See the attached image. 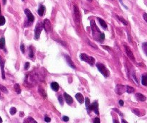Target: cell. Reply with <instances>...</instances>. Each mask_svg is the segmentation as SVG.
I'll list each match as a JSON object with an SVG mask.
<instances>
[{"label": "cell", "mask_w": 147, "mask_h": 123, "mask_svg": "<svg viewBox=\"0 0 147 123\" xmlns=\"http://www.w3.org/2000/svg\"><path fill=\"white\" fill-rule=\"evenodd\" d=\"M85 105H86L88 112H90V99H89L88 97H86V98H85Z\"/></svg>", "instance_id": "cell-21"}, {"label": "cell", "mask_w": 147, "mask_h": 123, "mask_svg": "<svg viewBox=\"0 0 147 123\" xmlns=\"http://www.w3.org/2000/svg\"><path fill=\"white\" fill-rule=\"evenodd\" d=\"M20 50H21V51H22L23 53H25V48H24V44H22V45L20 46Z\"/></svg>", "instance_id": "cell-33"}, {"label": "cell", "mask_w": 147, "mask_h": 123, "mask_svg": "<svg viewBox=\"0 0 147 123\" xmlns=\"http://www.w3.org/2000/svg\"><path fill=\"white\" fill-rule=\"evenodd\" d=\"M38 92H39V93L40 94V95L44 98V99H46L47 98V94H46V92H45V91L43 89H41V88H40L39 89H38Z\"/></svg>", "instance_id": "cell-20"}, {"label": "cell", "mask_w": 147, "mask_h": 123, "mask_svg": "<svg viewBox=\"0 0 147 123\" xmlns=\"http://www.w3.org/2000/svg\"><path fill=\"white\" fill-rule=\"evenodd\" d=\"M24 13L27 15L28 22L32 23V22H33L34 21V16L32 14V12H30V10L29 9H25L24 10Z\"/></svg>", "instance_id": "cell-4"}, {"label": "cell", "mask_w": 147, "mask_h": 123, "mask_svg": "<svg viewBox=\"0 0 147 123\" xmlns=\"http://www.w3.org/2000/svg\"><path fill=\"white\" fill-rule=\"evenodd\" d=\"M5 46V39L4 37L0 38V49H3Z\"/></svg>", "instance_id": "cell-22"}, {"label": "cell", "mask_w": 147, "mask_h": 123, "mask_svg": "<svg viewBox=\"0 0 147 123\" xmlns=\"http://www.w3.org/2000/svg\"><path fill=\"white\" fill-rule=\"evenodd\" d=\"M119 104H120V105H121V106H123V104H124V102H123V100H119Z\"/></svg>", "instance_id": "cell-42"}, {"label": "cell", "mask_w": 147, "mask_h": 123, "mask_svg": "<svg viewBox=\"0 0 147 123\" xmlns=\"http://www.w3.org/2000/svg\"><path fill=\"white\" fill-rule=\"evenodd\" d=\"M96 66L98 69V71L105 76V77H108L109 76V71L108 70L105 68V66L103 64V63H97Z\"/></svg>", "instance_id": "cell-2"}, {"label": "cell", "mask_w": 147, "mask_h": 123, "mask_svg": "<svg viewBox=\"0 0 147 123\" xmlns=\"http://www.w3.org/2000/svg\"><path fill=\"white\" fill-rule=\"evenodd\" d=\"M133 113H135L136 115L140 116V113H139V112H138V109H133Z\"/></svg>", "instance_id": "cell-35"}, {"label": "cell", "mask_w": 147, "mask_h": 123, "mask_svg": "<svg viewBox=\"0 0 147 123\" xmlns=\"http://www.w3.org/2000/svg\"><path fill=\"white\" fill-rule=\"evenodd\" d=\"M51 88L53 91L55 92H57L59 90V84L57 83V82H52V83L51 84Z\"/></svg>", "instance_id": "cell-17"}, {"label": "cell", "mask_w": 147, "mask_h": 123, "mask_svg": "<svg viewBox=\"0 0 147 123\" xmlns=\"http://www.w3.org/2000/svg\"><path fill=\"white\" fill-rule=\"evenodd\" d=\"M58 100H59L60 104H61V105H63V99H62V97L61 95H60V96L58 97Z\"/></svg>", "instance_id": "cell-32"}, {"label": "cell", "mask_w": 147, "mask_h": 123, "mask_svg": "<svg viewBox=\"0 0 147 123\" xmlns=\"http://www.w3.org/2000/svg\"><path fill=\"white\" fill-rule=\"evenodd\" d=\"M29 57H30L31 58H34V53H33V51H32V50L31 48H29Z\"/></svg>", "instance_id": "cell-31"}, {"label": "cell", "mask_w": 147, "mask_h": 123, "mask_svg": "<svg viewBox=\"0 0 147 123\" xmlns=\"http://www.w3.org/2000/svg\"><path fill=\"white\" fill-rule=\"evenodd\" d=\"M43 29V25L42 23L39 22V23L37 24L35 30H34V38L36 40L40 38V34H41Z\"/></svg>", "instance_id": "cell-3"}, {"label": "cell", "mask_w": 147, "mask_h": 123, "mask_svg": "<svg viewBox=\"0 0 147 123\" xmlns=\"http://www.w3.org/2000/svg\"><path fill=\"white\" fill-rule=\"evenodd\" d=\"M141 84L143 86H146L147 85V76H146V73H144L142 76H141Z\"/></svg>", "instance_id": "cell-19"}, {"label": "cell", "mask_w": 147, "mask_h": 123, "mask_svg": "<svg viewBox=\"0 0 147 123\" xmlns=\"http://www.w3.org/2000/svg\"><path fill=\"white\" fill-rule=\"evenodd\" d=\"M87 1H88V2H92V1H93V0H87Z\"/></svg>", "instance_id": "cell-51"}, {"label": "cell", "mask_w": 147, "mask_h": 123, "mask_svg": "<svg viewBox=\"0 0 147 123\" xmlns=\"http://www.w3.org/2000/svg\"><path fill=\"white\" fill-rule=\"evenodd\" d=\"M93 123H100V119L98 117H96L94 121H93Z\"/></svg>", "instance_id": "cell-36"}, {"label": "cell", "mask_w": 147, "mask_h": 123, "mask_svg": "<svg viewBox=\"0 0 147 123\" xmlns=\"http://www.w3.org/2000/svg\"><path fill=\"white\" fill-rule=\"evenodd\" d=\"M6 3H7V0H3V4L6 5Z\"/></svg>", "instance_id": "cell-48"}, {"label": "cell", "mask_w": 147, "mask_h": 123, "mask_svg": "<svg viewBox=\"0 0 147 123\" xmlns=\"http://www.w3.org/2000/svg\"><path fill=\"white\" fill-rule=\"evenodd\" d=\"M0 66H1V68H2V78L5 79V71H4V61H2L1 56H0Z\"/></svg>", "instance_id": "cell-16"}, {"label": "cell", "mask_w": 147, "mask_h": 123, "mask_svg": "<svg viewBox=\"0 0 147 123\" xmlns=\"http://www.w3.org/2000/svg\"><path fill=\"white\" fill-rule=\"evenodd\" d=\"M14 88L16 92H17L18 94H19L21 93V88H20V87H19V85L18 84H16L14 86Z\"/></svg>", "instance_id": "cell-23"}, {"label": "cell", "mask_w": 147, "mask_h": 123, "mask_svg": "<svg viewBox=\"0 0 147 123\" xmlns=\"http://www.w3.org/2000/svg\"><path fill=\"white\" fill-rule=\"evenodd\" d=\"M116 17L118 18V20H120L124 25H128V22L123 18V17H120V16H118V15H116Z\"/></svg>", "instance_id": "cell-25"}, {"label": "cell", "mask_w": 147, "mask_h": 123, "mask_svg": "<svg viewBox=\"0 0 147 123\" xmlns=\"http://www.w3.org/2000/svg\"><path fill=\"white\" fill-rule=\"evenodd\" d=\"M29 62L25 63V65H24V69L27 70V69H29Z\"/></svg>", "instance_id": "cell-34"}, {"label": "cell", "mask_w": 147, "mask_h": 123, "mask_svg": "<svg viewBox=\"0 0 147 123\" xmlns=\"http://www.w3.org/2000/svg\"><path fill=\"white\" fill-rule=\"evenodd\" d=\"M27 119H28V121L29 122V123H38V122H36L32 117H29Z\"/></svg>", "instance_id": "cell-29"}, {"label": "cell", "mask_w": 147, "mask_h": 123, "mask_svg": "<svg viewBox=\"0 0 147 123\" xmlns=\"http://www.w3.org/2000/svg\"><path fill=\"white\" fill-rule=\"evenodd\" d=\"M22 1H24V0H22Z\"/></svg>", "instance_id": "cell-53"}, {"label": "cell", "mask_w": 147, "mask_h": 123, "mask_svg": "<svg viewBox=\"0 0 147 123\" xmlns=\"http://www.w3.org/2000/svg\"><path fill=\"white\" fill-rule=\"evenodd\" d=\"M90 111H93L97 115L99 114V112H98V102H94L92 104H90Z\"/></svg>", "instance_id": "cell-6"}, {"label": "cell", "mask_w": 147, "mask_h": 123, "mask_svg": "<svg viewBox=\"0 0 147 123\" xmlns=\"http://www.w3.org/2000/svg\"><path fill=\"white\" fill-rule=\"evenodd\" d=\"M125 49H126V54H127L128 57L130 59H131L132 61H134V60H135L134 56H133V54L132 51L130 50V48H129L128 46H125Z\"/></svg>", "instance_id": "cell-9"}, {"label": "cell", "mask_w": 147, "mask_h": 123, "mask_svg": "<svg viewBox=\"0 0 147 123\" xmlns=\"http://www.w3.org/2000/svg\"><path fill=\"white\" fill-rule=\"evenodd\" d=\"M6 22V20H5V17L3 16H0V26L2 25H4Z\"/></svg>", "instance_id": "cell-26"}, {"label": "cell", "mask_w": 147, "mask_h": 123, "mask_svg": "<svg viewBox=\"0 0 147 123\" xmlns=\"http://www.w3.org/2000/svg\"><path fill=\"white\" fill-rule=\"evenodd\" d=\"M74 15H75L76 20L79 22L80 20H81V14H80L79 9H78V7L76 5L74 6Z\"/></svg>", "instance_id": "cell-8"}, {"label": "cell", "mask_w": 147, "mask_h": 123, "mask_svg": "<svg viewBox=\"0 0 147 123\" xmlns=\"http://www.w3.org/2000/svg\"><path fill=\"white\" fill-rule=\"evenodd\" d=\"M16 112H17V109H16L15 107H12V108L10 109V114H11L12 115L15 114Z\"/></svg>", "instance_id": "cell-27"}, {"label": "cell", "mask_w": 147, "mask_h": 123, "mask_svg": "<svg viewBox=\"0 0 147 123\" xmlns=\"http://www.w3.org/2000/svg\"><path fill=\"white\" fill-rule=\"evenodd\" d=\"M98 20L99 21V23L100 24L101 27H102L103 29H107V24H106V22H105L103 19L98 17Z\"/></svg>", "instance_id": "cell-18"}, {"label": "cell", "mask_w": 147, "mask_h": 123, "mask_svg": "<svg viewBox=\"0 0 147 123\" xmlns=\"http://www.w3.org/2000/svg\"><path fill=\"white\" fill-rule=\"evenodd\" d=\"M124 87L123 86H122V85H117L116 86V94H119V95H121V94H122L123 92H124Z\"/></svg>", "instance_id": "cell-11"}, {"label": "cell", "mask_w": 147, "mask_h": 123, "mask_svg": "<svg viewBox=\"0 0 147 123\" xmlns=\"http://www.w3.org/2000/svg\"><path fill=\"white\" fill-rule=\"evenodd\" d=\"M113 110H114V111H116V112L117 113H119V114H120L121 116H123V114H122V113H121V112H120L119 110H118L117 109H116V108H114V109H113Z\"/></svg>", "instance_id": "cell-39"}, {"label": "cell", "mask_w": 147, "mask_h": 123, "mask_svg": "<svg viewBox=\"0 0 147 123\" xmlns=\"http://www.w3.org/2000/svg\"><path fill=\"white\" fill-rule=\"evenodd\" d=\"M65 60H66L67 63H68V65H69L70 67H72V68H76V66H75V64H74V63L72 62V61L71 60V58H70V57L69 56L65 55Z\"/></svg>", "instance_id": "cell-10"}, {"label": "cell", "mask_w": 147, "mask_h": 123, "mask_svg": "<svg viewBox=\"0 0 147 123\" xmlns=\"http://www.w3.org/2000/svg\"><path fill=\"white\" fill-rule=\"evenodd\" d=\"M43 27L45 28V30H46L47 32H50L51 30V23L50 22V20L48 19H45L44 20V23H43Z\"/></svg>", "instance_id": "cell-5"}, {"label": "cell", "mask_w": 147, "mask_h": 123, "mask_svg": "<svg viewBox=\"0 0 147 123\" xmlns=\"http://www.w3.org/2000/svg\"><path fill=\"white\" fill-rule=\"evenodd\" d=\"M64 98H65V102H66L67 104H71L73 102L72 98L69 94H67V93H64Z\"/></svg>", "instance_id": "cell-12"}, {"label": "cell", "mask_w": 147, "mask_h": 123, "mask_svg": "<svg viewBox=\"0 0 147 123\" xmlns=\"http://www.w3.org/2000/svg\"><path fill=\"white\" fill-rule=\"evenodd\" d=\"M0 90H2V91L4 92L5 93H7V89H6L5 87H3L2 85H1V84H0Z\"/></svg>", "instance_id": "cell-30"}, {"label": "cell", "mask_w": 147, "mask_h": 123, "mask_svg": "<svg viewBox=\"0 0 147 123\" xmlns=\"http://www.w3.org/2000/svg\"><path fill=\"white\" fill-rule=\"evenodd\" d=\"M24 123H29V122L28 121V119H24Z\"/></svg>", "instance_id": "cell-44"}, {"label": "cell", "mask_w": 147, "mask_h": 123, "mask_svg": "<svg viewBox=\"0 0 147 123\" xmlns=\"http://www.w3.org/2000/svg\"><path fill=\"white\" fill-rule=\"evenodd\" d=\"M80 58H81V59L83 61H85V62L89 63V64L91 65V66L94 65V63H95V59H94V58H93V57H91V56H89L86 55L85 53H82V54H81Z\"/></svg>", "instance_id": "cell-1"}, {"label": "cell", "mask_w": 147, "mask_h": 123, "mask_svg": "<svg viewBox=\"0 0 147 123\" xmlns=\"http://www.w3.org/2000/svg\"><path fill=\"white\" fill-rule=\"evenodd\" d=\"M114 123H119L116 119H114Z\"/></svg>", "instance_id": "cell-47"}, {"label": "cell", "mask_w": 147, "mask_h": 123, "mask_svg": "<svg viewBox=\"0 0 147 123\" xmlns=\"http://www.w3.org/2000/svg\"><path fill=\"white\" fill-rule=\"evenodd\" d=\"M45 10V6H43V5H41L40 6V7H39L38 10V15H39L40 17H43V15H44Z\"/></svg>", "instance_id": "cell-14"}, {"label": "cell", "mask_w": 147, "mask_h": 123, "mask_svg": "<svg viewBox=\"0 0 147 123\" xmlns=\"http://www.w3.org/2000/svg\"><path fill=\"white\" fill-rule=\"evenodd\" d=\"M0 15H1V6H0Z\"/></svg>", "instance_id": "cell-52"}, {"label": "cell", "mask_w": 147, "mask_h": 123, "mask_svg": "<svg viewBox=\"0 0 147 123\" xmlns=\"http://www.w3.org/2000/svg\"><path fill=\"white\" fill-rule=\"evenodd\" d=\"M62 119H63V121H65V122H68V121H69V117H67V116H64V117H62Z\"/></svg>", "instance_id": "cell-38"}, {"label": "cell", "mask_w": 147, "mask_h": 123, "mask_svg": "<svg viewBox=\"0 0 147 123\" xmlns=\"http://www.w3.org/2000/svg\"><path fill=\"white\" fill-rule=\"evenodd\" d=\"M19 114H20V117H22L23 116V112H20Z\"/></svg>", "instance_id": "cell-49"}, {"label": "cell", "mask_w": 147, "mask_h": 123, "mask_svg": "<svg viewBox=\"0 0 147 123\" xmlns=\"http://www.w3.org/2000/svg\"><path fill=\"white\" fill-rule=\"evenodd\" d=\"M90 26H91V29L93 30V35H94V34L95 33V35H96V32H98V33H100V30H98V28L96 26V24L94 20H91L90 21Z\"/></svg>", "instance_id": "cell-7"}, {"label": "cell", "mask_w": 147, "mask_h": 123, "mask_svg": "<svg viewBox=\"0 0 147 123\" xmlns=\"http://www.w3.org/2000/svg\"><path fill=\"white\" fill-rule=\"evenodd\" d=\"M136 99H137L138 101H141V102H144V101H146V97H145L144 95L140 94V93H136Z\"/></svg>", "instance_id": "cell-13"}, {"label": "cell", "mask_w": 147, "mask_h": 123, "mask_svg": "<svg viewBox=\"0 0 147 123\" xmlns=\"http://www.w3.org/2000/svg\"><path fill=\"white\" fill-rule=\"evenodd\" d=\"M103 48H104L105 49H110V48H109V47H108V46H103Z\"/></svg>", "instance_id": "cell-45"}, {"label": "cell", "mask_w": 147, "mask_h": 123, "mask_svg": "<svg viewBox=\"0 0 147 123\" xmlns=\"http://www.w3.org/2000/svg\"><path fill=\"white\" fill-rule=\"evenodd\" d=\"M119 1H120V2H121V5H122L123 6H124V7H125L126 9H128V7H126V5H124V4L123 3V2H122V0H119Z\"/></svg>", "instance_id": "cell-43"}, {"label": "cell", "mask_w": 147, "mask_h": 123, "mask_svg": "<svg viewBox=\"0 0 147 123\" xmlns=\"http://www.w3.org/2000/svg\"><path fill=\"white\" fill-rule=\"evenodd\" d=\"M135 92V89L131 87H129V86H127L126 87V92L128 93V94H131V93H133Z\"/></svg>", "instance_id": "cell-24"}, {"label": "cell", "mask_w": 147, "mask_h": 123, "mask_svg": "<svg viewBox=\"0 0 147 123\" xmlns=\"http://www.w3.org/2000/svg\"><path fill=\"white\" fill-rule=\"evenodd\" d=\"M2 119L1 118V117H0V123H2Z\"/></svg>", "instance_id": "cell-50"}, {"label": "cell", "mask_w": 147, "mask_h": 123, "mask_svg": "<svg viewBox=\"0 0 147 123\" xmlns=\"http://www.w3.org/2000/svg\"><path fill=\"white\" fill-rule=\"evenodd\" d=\"M147 46V43H143V49H144V52L146 53V46Z\"/></svg>", "instance_id": "cell-41"}, {"label": "cell", "mask_w": 147, "mask_h": 123, "mask_svg": "<svg viewBox=\"0 0 147 123\" xmlns=\"http://www.w3.org/2000/svg\"><path fill=\"white\" fill-rule=\"evenodd\" d=\"M122 123H128L125 119H122Z\"/></svg>", "instance_id": "cell-46"}, {"label": "cell", "mask_w": 147, "mask_h": 123, "mask_svg": "<svg viewBox=\"0 0 147 123\" xmlns=\"http://www.w3.org/2000/svg\"><path fill=\"white\" fill-rule=\"evenodd\" d=\"M99 40H100V41H103L104 40H105V34L104 33H100V35H99Z\"/></svg>", "instance_id": "cell-28"}, {"label": "cell", "mask_w": 147, "mask_h": 123, "mask_svg": "<svg viewBox=\"0 0 147 123\" xmlns=\"http://www.w3.org/2000/svg\"><path fill=\"white\" fill-rule=\"evenodd\" d=\"M76 99L79 102L80 104H83V102H84V98H83V95H82L81 94H80V93L76 94Z\"/></svg>", "instance_id": "cell-15"}, {"label": "cell", "mask_w": 147, "mask_h": 123, "mask_svg": "<svg viewBox=\"0 0 147 123\" xmlns=\"http://www.w3.org/2000/svg\"><path fill=\"white\" fill-rule=\"evenodd\" d=\"M143 17L144 20H145L146 22H147V14H146V13H144L143 15Z\"/></svg>", "instance_id": "cell-40"}, {"label": "cell", "mask_w": 147, "mask_h": 123, "mask_svg": "<svg viewBox=\"0 0 147 123\" xmlns=\"http://www.w3.org/2000/svg\"><path fill=\"white\" fill-rule=\"evenodd\" d=\"M45 121L46 122H50L51 121V119H50V118L49 117L46 116V117H45Z\"/></svg>", "instance_id": "cell-37"}]
</instances>
